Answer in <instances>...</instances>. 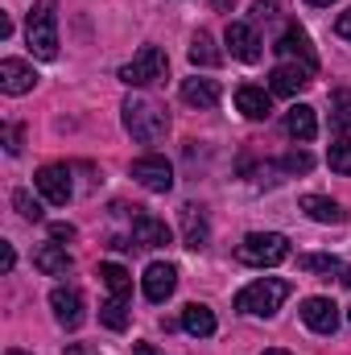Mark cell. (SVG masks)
<instances>
[{"mask_svg": "<svg viewBox=\"0 0 351 355\" xmlns=\"http://www.w3.org/2000/svg\"><path fill=\"white\" fill-rule=\"evenodd\" d=\"M99 281L108 285V293H112V297H128V293H132V277H128V268L112 265V261H103V265H99Z\"/></svg>", "mask_w": 351, "mask_h": 355, "instance_id": "24", "label": "cell"}, {"mask_svg": "<svg viewBox=\"0 0 351 355\" xmlns=\"http://www.w3.org/2000/svg\"><path fill=\"white\" fill-rule=\"evenodd\" d=\"M12 265H17V257H12V244H0V268H4V272H12Z\"/></svg>", "mask_w": 351, "mask_h": 355, "instance_id": "35", "label": "cell"}, {"mask_svg": "<svg viewBox=\"0 0 351 355\" xmlns=\"http://www.w3.org/2000/svg\"><path fill=\"white\" fill-rule=\"evenodd\" d=\"M298 268H302V272H323V277L343 272L339 257H323V252H302V257H298Z\"/></svg>", "mask_w": 351, "mask_h": 355, "instance_id": "26", "label": "cell"}, {"mask_svg": "<svg viewBox=\"0 0 351 355\" xmlns=\"http://www.w3.org/2000/svg\"><path fill=\"white\" fill-rule=\"evenodd\" d=\"M33 83H37V75H33L29 62H21V58L0 62V91L4 95H25V91H33Z\"/></svg>", "mask_w": 351, "mask_h": 355, "instance_id": "16", "label": "cell"}, {"mask_svg": "<svg viewBox=\"0 0 351 355\" xmlns=\"http://www.w3.org/2000/svg\"><path fill=\"white\" fill-rule=\"evenodd\" d=\"M327 162H331V170H335V174L351 178V141H348V137L331 145V153H327Z\"/></svg>", "mask_w": 351, "mask_h": 355, "instance_id": "27", "label": "cell"}, {"mask_svg": "<svg viewBox=\"0 0 351 355\" xmlns=\"http://www.w3.org/2000/svg\"><path fill=\"white\" fill-rule=\"evenodd\" d=\"M128 174H132V182H141V186H145V190H153V194H166V190L174 186V166H170L166 157H157V153L137 157Z\"/></svg>", "mask_w": 351, "mask_h": 355, "instance_id": "6", "label": "cell"}, {"mask_svg": "<svg viewBox=\"0 0 351 355\" xmlns=\"http://www.w3.org/2000/svg\"><path fill=\"white\" fill-rule=\"evenodd\" d=\"M132 244L137 248H166L170 244L166 219H157V215H149V211L137 207V215H132Z\"/></svg>", "mask_w": 351, "mask_h": 355, "instance_id": "13", "label": "cell"}, {"mask_svg": "<svg viewBox=\"0 0 351 355\" xmlns=\"http://www.w3.org/2000/svg\"><path fill=\"white\" fill-rule=\"evenodd\" d=\"M190 62H194V67H219V62H223V54L215 50V37H211L207 29H198V33L190 37Z\"/></svg>", "mask_w": 351, "mask_h": 355, "instance_id": "23", "label": "cell"}, {"mask_svg": "<svg viewBox=\"0 0 351 355\" xmlns=\"http://www.w3.org/2000/svg\"><path fill=\"white\" fill-rule=\"evenodd\" d=\"M285 132H289L293 141H314V137H318L314 107H306V103H293V107L285 112Z\"/></svg>", "mask_w": 351, "mask_h": 355, "instance_id": "18", "label": "cell"}, {"mask_svg": "<svg viewBox=\"0 0 351 355\" xmlns=\"http://www.w3.org/2000/svg\"><path fill=\"white\" fill-rule=\"evenodd\" d=\"M335 33L351 42V8H348V12H339V21H335Z\"/></svg>", "mask_w": 351, "mask_h": 355, "instance_id": "34", "label": "cell"}, {"mask_svg": "<svg viewBox=\"0 0 351 355\" xmlns=\"http://www.w3.org/2000/svg\"><path fill=\"white\" fill-rule=\"evenodd\" d=\"M277 8H281L277 0H257V4H252V17H257V21H273Z\"/></svg>", "mask_w": 351, "mask_h": 355, "instance_id": "31", "label": "cell"}, {"mask_svg": "<svg viewBox=\"0 0 351 355\" xmlns=\"http://www.w3.org/2000/svg\"><path fill=\"white\" fill-rule=\"evenodd\" d=\"M182 327H186V335H194V339H211V335H215V314H211L207 306L190 302V306L182 310Z\"/></svg>", "mask_w": 351, "mask_h": 355, "instance_id": "22", "label": "cell"}, {"mask_svg": "<svg viewBox=\"0 0 351 355\" xmlns=\"http://www.w3.org/2000/svg\"><path fill=\"white\" fill-rule=\"evenodd\" d=\"M310 8H327V4H335V0H306Z\"/></svg>", "mask_w": 351, "mask_h": 355, "instance_id": "38", "label": "cell"}, {"mask_svg": "<svg viewBox=\"0 0 351 355\" xmlns=\"http://www.w3.org/2000/svg\"><path fill=\"white\" fill-rule=\"evenodd\" d=\"M67 355H95V352H91V347H79V343H75V347H67Z\"/></svg>", "mask_w": 351, "mask_h": 355, "instance_id": "37", "label": "cell"}, {"mask_svg": "<svg viewBox=\"0 0 351 355\" xmlns=\"http://www.w3.org/2000/svg\"><path fill=\"white\" fill-rule=\"evenodd\" d=\"M289 293H293L289 281H281V277H261V281H252V285H244V289L236 293V310H240V314H257V318H273Z\"/></svg>", "mask_w": 351, "mask_h": 355, "instance_id": "3", "label": "cell"}, {"mask_svg": "<svg viewBox=\"0 0 351 355\" xmlns=\"http://www.w3.org/2000/svg\"><path fill=\"white\" fill-rule=\"evenodd\" d=\"M281 58H289V62H302V67H310V71H318V50L310 46V33L302 29V25H289L281 37H277V46H273Z\"/></svg>", "mask_w": 351, "mask_h": 355, "instance_id": "8", "label": "cell"}, {"mask_svg": "<svg viewBox=\"0 0 351 355\" xmlns=\"http://www.w3.org/2000/svg\"><path fill=\"white\" fill-rule=\"evenodd\" d=\"M4 355H33V352H17V347H8V352H4Z\"/></svg>", "mask_w": 351, "mask_h": 355, "instance_id": "40", "label": "cell"}, {"mask_svg": "<svg viewBox=\"0 0 351 355\" xmlns=\"http://www.w3.org/2000/svg\"><path fill=\"white\" fill-rule=\"evenodd\" d=\"M236 107H240V116H248V120H268V116H273V91L244 83V87H236Z\"/></svg>", "mask_w": 351, "mask_h": 355, "instance_id": "17", "label": "cell"}, {"mask_svg": "<svg viewBox=\"0 0 351 355\" xmlns=\"http://www.w3.org/2000/svg\"><path fill=\"white\" fill-rule=\"evenodd\" d=\"M12 207L21 211V219H29V223H37L42 219V202L37 198H29V190H17L12 194Z\"/></svg>", "mask_w": 351, "mask_h": 355, "instance_id": "29", "label": "cell"}, {"mask_svg": "<svg viewBox=\"0 0 351 355\" xmlns=\"http://www.w3.org/2000/svg\"><path fill=\"white\" fill-rule=\"evenodd\" d=\"M264 355H289V352H281V347H268V352H264Z\"/></svg>", "mask_w": 351, "mask_h": 355, "instance_id": "39", "label": "cell"}, {"mask_svg": "<svg viewBox=\"0 0 351 355\" xmlns=\"http://www.w3.org/2000/svg\"><path fill=\"white\" fill-rule=\"evenodd\" d=\"M223 42L232 50V58H240V62H257L261 58V37H257V29L248 21H228Z\"/></svg>", "mask_w": 351, "mask_h": 355, "instance_id": "12", "label": "cell"}, {"mask_svg": "<svg viewBox=\"0 0 351 355\" xmlns=\"http://www.w3.org/2000/svg\"><path fill=\"white\" fill-rule=\"evenodd\" d=\"M120 112H124V128H128V137H132L137 145H157V141L166 137V128H170L166 107H157V103L145 99V95H132Z\"/></svg>", "mask_w": 351, "mask_h": 355, "instance_id": "1", "label": "cell"}, {"mask_svg": "<svg viewBox=\"0 0 351 355\" xmlns=\"http://www.w3.org/2000/svg\"><path fill=\"white\" fill-rule=\"evenodd\" d=\"M182 99L190 103V107H215L219 103V83L215 79H182Z\"/></svg>", "mask_w": 351, "mask_h": 355, "instance_id": "21", "label": "cell"}, {"mask_svg": "<svg viewBox=\"0 0 351 355\" xmlns=\"http://www.w3.org/2000/svg\"><path fill=\"white\" fill-rule=\"evenodd\" d=\"M331 112H335V124L351 132V91H335L331 95Z\"/></svg>", "mask_w": 351, "mask_h": 355, "instance_id": "28", "label": "cell"}, {"mask_svg": "<svg viewBox=\"0 0 351 355\" xmlns=\"http://www.w3.org/2000/svg\"><path fill=\"white\" fill-rule=\"evenodd\" d=\"M4 149H8L12 157L21 153V128H17V124H4Z\"/></svg>", "mask_w": 351, "mask_h": 355, "instance_id": "32", "label": "cell"}, {"mask_svg": "<svg viewBox=\"0 0 351 355\" xmlns=\"http://www.w3.org/2000/svg\"><path fill=\"white\" fill-rule=\"evenodd\" d=\"M25 42H29V50H33L42 62H54V58H58V4H54V0H37V4L29 8Z\"/></svg>", "mask_w": 351, "mask_h": 355, "instance_id": "2", "label": "cell"}, {"mask_svg": "<svg viewBox=\"0 0 351 355\" xmlns=\"http://www.w3.org/2000/svg\"><path fill=\"white\" fill-rule=\"evenodd\" d=\"M166 71H170L166 50H162V46H141V50L132 54V62L120 67V83H128V87H149V83L166 79Z\"/></svg>", "mask_w": 351, "mask_h": 355, "instance_id": "5", "label": "cell"}, {"mask_svg": "<svg viewBox=\"0 0 351 355\" xmlns=\"http://www.w3.org/2000/svg\"><path fill=\"white\" fill-rule=\"evenodd\" d=\"M50 236L54 240H75V227L71 223H50Z\"/></svg>", "mask_w": 351, "mask_h": 355, "instance_id": "33", "label": "cell"}, {"mask_svg": "<svg viewBox=\"0 0 351 355\" xmlns=\"http://www.w3.org/2000/svg\"><path fill=\"white\" fill-rule=\"evenodd\" d=\"M50 306H54L58 327H67V331H79L83 318H87V310H83V293H79L75 285H58V289L50 293Z\"/></svg>", "mask_w": 351, "mask_h": 355, "instance_id": "9", "label": "cell"}, {"mask_svg": "<svg viewBox=\"0 0 351 355\" xmlns=\"http://www.w3.org/2000/svg\"><path fill=\"white\" fill-rule=\"evenodd\" d=\"M236 261L248 268H273L289 261V240L281 232H252L236 244Z\"/></svg>", "mask_w": 351, "mask_h": 355, "instance_id": "4", "label": "cell"}, {"mask_svg": "<svg viewBox=\"0 0 351 355\" xmlns=\"http://www.w3.org/2000/svg\"><path fill=\"white\" fill-rule=\"evenodd\" d=\"M141 289H145V297L153 302V306H162L170 293L178 289V268L166 265V261H153V265L145 268V281H141Z\"/></svg>", "mask_w": 351, "mask_h": 355, "instance_id": "14", "label": "cell"}, {"mask_svg": "<svg viewBox=\"0 0 351 355\" xmlns=\"http://www.w3.org/2000/svg\"><path fill=\"white\" fill-rule=\"evenodd\" d=\"M314 223H348V211L335 202V198H323V194H306L302 202H298Z\"/></svg>", "mask_w": 351, "mask_h": 355, "instance_id": "19", "label": "cell"}, {"mask_svg": "<svg viewBox=\"0 0 351 355\" xmlns=\"http://www.w3.org/2000/svg\"><path fill=\"white\" fill-rule=\"evenodd\" d=\"M137 355H162L153 343H137Z\"/></svg>", "mask_w": 351, "mask_h": 355, "instance_id": "36", "label": "cell"}, {"mask_svg": "<svg viewBox=\"0 0 351 355\" xmlns=\"http://www.w3.org/2000/svg\"><path fill=\"white\" fill-rule=\"evenodd\" d=\"M343 285H351V268H343Z\"/></svg>", "mask_w": 351, "mask_h": 355, "instance_id": "41", "label": "cell"}, {"mask_svg": "<svg viewBox=\"0 0 351 355\" xmlns=\"http://www.w3.org/2000/svg\"><path fill=\"white\" fill-rule=\"evenodd\" d=\"M33 265L42 268L46 277H67L75 261H71V252H67L62 244H42V248L33 252Z\"/></svg>", "mask_w": 351, "mask_h": 355, "instance_id": "20", "label": "cell"}, {"mask_svg": "<svg viewBox=\"0 0 351 355\" xmlns=\"http://www.w3.org/2000/svg\"><path fill=\"white\" fill-rule=\"evenodd\" d=\"M310 83H314V71H310V67H302V62H281V67H273V75H268V91H273V95H281V99L302 95Z\"/></svg>", "mask_w": 351, "mask_h": 355, "instance_id": "7", "label": "cell"}, {"mask_svg": "<svg viewBox=\"0 0 351 355\" xmlns=\"http://www.w3.org/2000/svg\"><path fill=\"white\" fill-rule=\"evenodd\" d=\"M182 244H186L190 252H203V248L211 244L207 215H203V207H194V202H186V207H182Z\"/></svg>", "mask_w": 351, "mask_h": 355, "instance_id": "15", "label": "cell"}, {"mask_svg": "<svg viewBox=\"0 0 351 355\" xmlns=\"http://www.w3.org/2000/svg\"><path fill=\"white\" fill-rule=\"evenodd\" d=\"M99 322H103L108 331H124V327H128V302H124V297H108V302L99 306Z\"/></svg>", "mask_w": 351, "mask_h": 355, "instance_id": "25", "label": "cell"}, {"mask_svg": "<svg viewBox=\"0 0 351 355\" xmlns=\"http://www.w3.org/2000/svg\"><path fill=\"white\" fill-rule=\"evenodd\" d=\"M348 322H351V310H348Z\"/></svg>", "mask_w": 351, "mask_h": 355, "instance_id": "42", "label": "cell"}, {"mask_svg": "<svg viewBox=\"0 0 351 355\" xmlns=\"http://www.w3.org/2000/svg\"><path fill=\"white\" fill-rule=\"evenodd\" d=\"M302 322L314 335H335L339 331V306L331 297H306L302 302Z\"/></svg>", "mask_w": 351, "mask_h": 355, "instance_id": "11", "label": "cell"}, {"mask_svg": "<svg viewBox=\"0 0 351 355\" xmlns=\"http://www.w3.org/2000/svg\"><path fill=\"white\" fill-rule=\"evenodd\" d=\"M33 186H37L42 198L54 202V207H67L71 194H75V186H71V170H67V166H42L37 178H33Z\"/></svg>", "mask_w": 351, "mask_h": 355, "instance_id": "10", "label": "cell"}, {"mask_svg": "<svg viewBox=\"0 0 351 355\" xmlns=\"http://www.w3.org/2000/svg\"><path fill=\"white\" fill-rule=\"evenodd\" d=\"M310 166H314L310 153H289V157H285V170H289V174H306Z\"/></svg>", "mask_w": 351, "mask_h": 355, "instance_id": "30", "label": "cell"}]
</instances>
